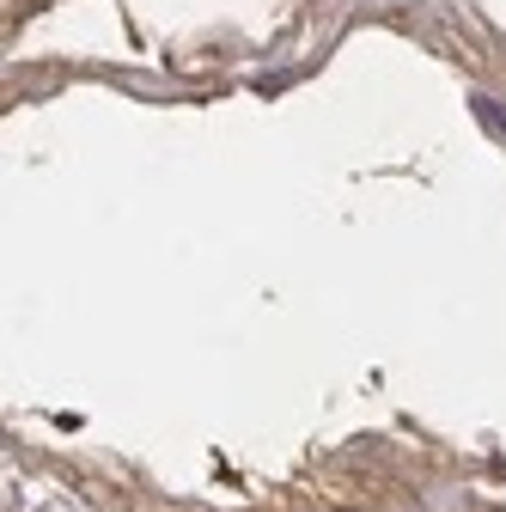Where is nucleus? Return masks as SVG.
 Listing matches in <instances>:
<instances>
[{
	"label": "nucleus",
	"mask_w": 506,
	"mask_h": 512,
	"mask_svg": "<svg viewBox=\"0 0 506 512\" xmlns=\"http://www.w3.org/2000/svg\"><path fill=\"white\" fill-rule=\"evenodd\" d=\"M476 116H482L488 128H500V135H506V110H494V104H482V98H476Z\"/></svg>",
	"instance_id": "nucleus-1"
}]
</instances>
